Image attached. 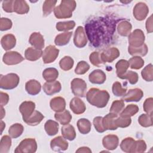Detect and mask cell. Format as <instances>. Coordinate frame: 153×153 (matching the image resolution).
Returning <instances> with one entry per match:
<instances>
[{
	"label": "cell",
	"instance_id": "cell-1",
	"mask_svg": "<svg viewBox=\"0 0 153 153\" xmlns=\"http://www.w3.org/2000/svg\"><path fill=\"white\" fill-rule=\"evenodd\" d=\"M122 20L110 16L88 19L85 24V30L90 45L96 48L109 45L113 40L117 24Z\"/></svg>",
	"mask_w": 153,
	"mask_h": 153
},
{
	"label": "cell",
	"instance_id": "cell-2",
	"mask_svg": "<svg viewBox=\"0 0 153 153\" xmlns=\"http://www.w3.org/2000/svg\"><path fill=\"white\" fill-rule=\"evenodd\" d=\"M109 98V94L106 90H100L97 88H90L86 94V99L88 102L99 108L105 107Z\"/></svg>",
	"mask_w": 153,
	"mask_h": 153
},
{
	"label": "cell",
	"instance_id": "cell-3",
	"mask_svg": "<svg viewBox=\"0 0 153 153\" xmlns=\"http://www.w3.org/2000/svg\"><path fill=\"white\" fill-rule=\"evenodd\" d=\"M76 2L74 0H62L59 5L54 9V14L57 19H68L72 16V12L76 8Z\"/></svg>",
	"mask_w": 153,
	"mask_h": 153
},
{
	"label": "cell",
	"instance_id": "cell-4",
	"mask_svg": "<svg viewBox=\"0 0 153 153\" xmlns=\"http://www.w3.org/2000/svg\"><path fill=\"white\" fill-rule=\"evenodd\" d=\"M20 82L19 76L14 73L1 75L0 87L4 90H11L16 88Z\"/></svg>",
	"mask_w": 153,
	"mask_h": 153
},
{
	"label": "cell",
	"instance_id": "cell-5",
	"mask_svg": "<svg viewBox=\"0 0 153 153\" xmlns=\"http://www.w3.org/2000/svg\"><path fill=\"white\" fill-rule=\"evenodd\" d=\"M37 143L34 138L22 140L14 150L15 153H33L36 151Z\"/></svg>",
	"mask_w": 153,
	"mask_h": 153
},
{
	"label": "cell",
	"instance_id": "cell-6",
	"mask_svg": "<svg viewBox=\"0 0 153 153\" xmlns=\"http://www.w3.org/2000/svg\"><path fill=\"white\" fill-rule=\"evenodd\" d=\"M71 88L73 94L78 97H84L87 94V84L81 78H74L71 82Z\"/></svg>",
	"mask_w": 153,
	"mask_h": 153
},
{
	"label": "cell",
	"instance_id": "cell-7",
	"mask_svg": "<svg viewBox=\"0 0 153 153\" xmlns=\"http://www.w3.org/2000/svg\"><path fill=\"white\" fill-rule=\"evenodd\" d=\"M145 36L143 32L139 29H135L128 35V41L129 46L139 47L144 44Z\"/></svg>",
	"mask_w": 153,
	"mask_h": 153
},
{
	"label": "cell",
	"instance_id": "cell-8",
	"mask_svg": "<svg viewBox=\"0 0 153 153\" xmlns=\"http://www.w3.org/2000/svg\"><path fill=\"white\" fill-rule=\"evenodd\" d=\"M59 54V50L54 45H50L47 46L42 54V60L45 64L51 63L53 62L58 57Z\"/></svg>",
	"mask_w": 153,
	"mask_h": 153
},
{
	"label": "cell",
	"instance_id": "cell-9",
	"mask_svg": "<svg viewBox=\"0 0 153 153\" xmlns=\"http://www.w3.org/2000/svg\"><path fill=\"white\" fill-rule=\"evenodd\" d=\"M149 13V8L148 5L142 2L137 3L133 8V14L134 18L139 21L145 19Z\"/></svg>",
	"mask_w": 153,
	"mask_h": 153
},
{
	"label": "cell",
	"instance_id": "cell-10",
	"mask_svg": "<svg viewBox=\"0 0 153 153\" xmlns=\"http://www.w3.org/2000/svg\"><path fill=\"white\" fill-rule=\"evenodd\" d=\"M24 57L18 52L14 51L6 52L2 58L4 63L7 65H14L21 63Z\"/></svg>",
	"mask_w": 153,
	"mask_h": 153
},
{
	"label": "cell",
	"instance_id": "cell-11",
	"mask_svg": "<svg viewBox=\"0 0 153 153\" xmlns=\"http://www.w3.org/2000/svg\"><path fill=\"white\" fill-rule=\"evenodd\" d=\"M120 51L116 47L106 48L100 54V57L103 63H111L120 56Z\"/></svg>",
	"mask_w": 153,
	"mask_h": 153
},
{
	"label": "cell",
	"instance_id": "cell-12",
	"mask_svg": "<svg viewBox=\"0 0 153 153\" xmlns=\"http://www.w3.org/2000/svg\"><path fill=\"white\" fill-rule=\"evenodd\" d=\"M74 43L78 48H83L87 45V38L82 26H78L76 29L74 37Z\"/></svg>",
	"mask_w": 153,
	"mask_h": 153
},
{
	"label": "cell",
	"instance_id": "cell-13",
	"mask_svg": "<svg viewBox=\"0 0 153 153\" xmlns=\"http://www.w3.org/2000/svg\"><path fill=\"white\" fill-rule=\"evenodd\" d=\"M35 103L32 101H25L19 106V111L22 115L23 121L27 120L35 111Z\"/></svg>",
	"mask_w": 153,
	"mask_h": 153
},
{
	"label": "cell",
	"instance_id": "cell-14",
	"mask_svg": "<svg viewBox=\"0 0 153 153\" xmlns=\"http://www.w3.org/2000/svg\"><path fill=\"white\" fill-rule=\"evenodd\" d=\"M143 96V91L138 88L130 89L127 93L123 96L122 100L127 102H139Z\"/></svg>",
	"mask_w": 153,
	"mask_h": 153
},
{
	"label": "cell",
	"instance_id": "cell-15",
	"mask_svg": "<svg viewBox=\"0 0 153 153\" xmlns=\"http://www.w3.org/2000/svg\"><path fill=\"white\" fill-rule=\"evenodd\" d=\"M68 142L60 136L54 137L50 142V147L54 151H65L68 149Z\"/></svg>",
	"mask_w": 153,
	"mask_h": 153
},
{
	"label": "cell",
	"instance_id": "cell-16",
	"mask_svg": "<svg viewBox=\"0 0 153 153\" xmlns=\"http://www.w3.org/2000/svg\"><path fill=\"white\" fill-rule=\"evenodd\" d=\"M69 106L72 112L77 115L84 113L86 110V106L84 102L77 97H75L71 99Z\"/></svg>",
	"mask_w": 153,
	"mask_h": 153
},
{
	"label": "cell",
	"instance_id": "cell-17",
	"mask_svg": "<svg viewBox=\"0 0 153 153\" xmlns=\"http://www.w3.org/2000/svg\"><path fill=\"white\" fill-rule=\"evenodd\" d=\"M119 139L117 135L108 134L102 139V144L105 148L108 150H114L118 146Z\"/></svg>",
	"mask_w": 153,
	"mask_h": 153
},
{
	"label": "cell",
	"instance_id": "cell-18",
	"mask_svg": "<svg viewBox=\"0 0 153 153\" xmlns=\"http://www.w3.org/2000/svg\"><path fill=\"white\" fill-rule=\"evenodd\" d=\"M117 117L118 115L109 112L103 117L102 123L106 130H115L118 128V127L115 124V120Z\"/></svg>",
	"mask_w": 153,
	"mask_h": 153
},
{
	"label": "cell",
	"instance_id": "cell-19",
	"mask_svg": "<svg viewBox=\"0 0 153 153\" xmlns=\"http://www.w3.org/2000/svg\"><path fill=\"white\" fill-rule=\"evenodd\" d=\"M61 89V84L58 81L46 82L43 85V90L44 93L48 96H51L55 93L60 92Z\"/></svg>",
	"mask_w": 153,
	"mask_h": 153
},
{
	"label": "cell",
	"instance_id": "cell-20",
	"mask_svg": "<svg viewBox=\"0 0 153 153\" xmlns=\"http://www.w3.org/2000/svg\"><path fill=\"white\" fill-rule=\"evenodd\" d=\"M89 81L96 84H102L105 82L106 79L105 73L100 69H95L88 76Z\"/></svg>",
	"mask_w": 153,
	"mask_h": 153
},
{
	"label": "cell",
	"instance_id": "cell-21",
	"mask_svg": "<svg viewBox=\"0 0 153 153\" xmlns=\"http://www.w3.org/2000/svg\"><path fill=\"white\" fill-rule=\"evenodd\" d=\"M29 42L35 48L42 50L44 47V39L39 32L32 33L29 37Z\"/></svg>",
	"mask_w": 153,
	"mask_h": 153
},
{
	"label": "cell",
	"instance_id": "cell-22",
	"mask_svg": "<svg viewBox=\"0 0 153 153\" xmlns=\"http://www.w3.org/2000/svg\"><path fill=\"white\" fill-rule=\"evenodd\" d=\"M1 44L4 50H10L16 46V38L14 35L11 33L5 35L1 38Z\"/></svg>",
	"mask_w": 153,
	"mask_h": 153
},
{
	"label": "cell",
	"instance_id": "cell-23",
	"mask_svg": "<svg viewBox=\"0 0 153 153\" xmlns=\"http://www.w3.org/2000/svg\"><path fill=\"white\" fill-rule=\"evenodd\" d=\"M25 89L29 94L35 96L41 91V85L38 81L35 79H30L26 82L25 84Z\"/></svg>",
	"mask_w": 153,
	"mask_h": 153
},
{
	"label": "cell",
	"instance_id": "cell-24",
	"mask_svg": "<svg viewBox=\"0 0 153 153\" xmlns=\"http://www.w3.org/2000/svg\"><path fill=\"white\" fill-rule=\"evenodd\" d=\"M50 105L52 110L56 112H59L65 109L66 102L63 97L57 96L51 99Z\"/></svg>",
	"mask_w": 153,
	"mask_h": 153
},
{
	"label": "cell",
	"instance_id": "cell-25",
	"mask_svg": "<svg viewBox=\"0 0 153 153\" xmlns=\"http://www.w3.org/2000/svg\"><path fill=\"white\" fill-rule=\"evenodd\" d=\"M43 54L42 50H39L33 47L27 48L25 52V57L29 61H36L38 60Z\"/></svg>",
	"mask_w": 153,
	"mask_h": 153
},
{
	"label": "cell",
	"instance_id": "cell-26",
	"mask_svg": "<svg viewBox=\"0 0 153 153\" xmlns=\"http://www.w3.org/2000/svg\"><path fill=\"white\" fill-rule=\"evenodd\" d=\"M117 32L123 36H127L130 35L132 29L131 24L126 20H122L118 23Z\"/></svg>",
	"mask_w": 153,
	"mask_h": 153
},
{
	"label": "cell",
	"instance_id": "cell-27",
	"mask_svg": "<svg viewBox=\"0 0 153 153\" xmlns=\"http://www.w3.org/2000/svg\"><path fill=\"white\" fill-rule=\"evenodd\" d=\"M54 118L62 125H66L71 122L72 120V115L69 111L65 109L63 111L56 112Z\"/></svg>",
	"mask_w": 153,
	"mask_h": 153
},
{
	"label": "cell",
	"instance_id": "cell-28",
	"mask_svg": "<svg viewBox=\"0 0 153 153\" xmlns=\"http://www.w3.org/2000/svg\"><path fill=\"white\" fill-rule=\"evenodd\" d=\"M59 123L52 120H47L44 124V129L47 134L50 136L56 135L59 131Z\"/></svg>",
	"mask_w": 153,
	"mask_h": 153
},
{
	"label": "cell",
	"instance_id": "cell-29",
	"mask_svg": "<svg viewBox=\"0 0 153 153\" xmlns=\"http://www.w3.org/2000/svg\"><path fill=\"white\" fill-rule=\"evenodd\" d=\"M63 137L69 140H74L76 137V132L74 127L71 124L64 125L61 129Z\"/></svg>",
	"mask_w": 153,
	"mask_h": 153
},
{
	"label": "cell",
	"instance_id": "cell-30",
	"mask_svg": "<svg viewBox=\"0 0 153 153\" xmlns=\"http://www.w3.org/2000/svg\"><path fill=\"white\" fill-rule=\"evenodd\" d=\"M29 6L25 1L14 0V11L19 14H25L29 12Z\"/></svg>",
	"mask_w": 153,
	"mask_h": 153
},
{
	"label": "cell",
	"instance_id": "cell-31",
	"mask_svg": "<svg viewBox=\"0 0 153 153\" xmlns=\"http://www.w3.org/2000/svg\"><path fill=\"white\" fill-rule=\"evenodd\" d=\"M72 35V32H65L57 35L54 39V43L57 46H63L68 44Z\"/></svg>",
	"mask_w": 153,
	"mask_h": 153
},
{
	"label": "cell",
	"instance_id": "cell-32",
	"mask_svg": "<svg viewBox=\"0 0 153 153\" xmlns=\"http://www.w3.org/2000/svg\"><path fill=\"white\" fill-rule=\"evenodd\" d=\"M59 72L54 68H48L42 72V77L47 82L56 81L58 78Z\"/></svg>",
	"mask_w": 153,
	"mask_h": 153
},
{
	"label": "cell",
	"instance_id": "cell-33",
	"mask_svg": "<svg viewBox=\"0 0 153 153\" xmlns=\"http://www.w3.org/2000/svg\"><path fill=\"white\" fill-rule=\"evenodd\" d=\"M148 51V48L145 44L139 47H133L128 46V53L134 56H145L147 54Z\"/></svg>",
	"mask_w": 153,
	"mask_h": 153
},
{
	"label": "cell",
	"instance_id": "cell-34",
	"mask_svg": "<svg viewBox=\"0 0 153 153\" xmlns=\"http://www.w3.org/2000/svg\"><path fill=\"white\" fill-rule=\"evenodd\" d=\"M44 115L38 111H35L24 122L29 126H35L39 124L44 119Z\"/></svg>",
	"mask_w": 153,
	"mask_h": 153
},
{
	"label": "cell",
	"instance_id": "cell-35",
	"mask_svg": "<svg viewBox=\"0 0 153 153\" xmlns=\"http://www.w3.org/2000/svg\"><path fill=\"white\" fill-rule=\"evenodd\" d=\"M135 140L131 137H128L123 139L120 143V148L121 150L125 152L133 153Z\"/></svg>",
	"mask_w": 153,
	"mask_h": 153
},
{
	"label": "cell",
	"instance_id": "cell-36",
	"mask_svg": "<svg viewBox=\"0 0 153 153\" xmlns=\"http://www.w3.org/2000/svg\"><path fill=\"white\" fill-rule=\"evenodd\" d=\"M77 127L81 134H85L90 131L91 124L88 119L81 118L77 121Z\"/></svg>",
	"mask_w": 153,
	"mask_h": 153
},
{
	"label": "cell",
	"instance_id": "cell-37",
	"mask_svg": "<svg viewBox=\"0 0 153 153\" xmlns=\"http://www.w3.org/2000/svg\"><path fill=\"white\" fill-rule=\"evenodd\" d=\"M24 130V127L20 123H15L11 126L8 129V134L12 138L16 139L22 135Z\"/></svg>",
	"mask_w": 153,
	"mask_h": 153
},
{
	"label": "cell",
	"instance_id": "cell-38",
	"mask_svg": "<svg viewBox=\"0 0 153 153\" xmlns=\"http://www.w3.org/2000/svg\"><path fill=\"white\" fill-rule=\"evenodd\" d=\"M129 63L127 60L121 59L115 65L116 74L118 77L125 74L129 68Z\"/></svg>",
	"mask_w": 153,
	"mask_h": 153
},
{
	"label": "cell",
	"instance_id": "cell-39",
	"mask_svg": "<svg viewBox=\"0 0 153 153\" xmlns=\"http://www.w3.org/2000/svg\"><path fill=\"white\" fill-rule=\"evenodd\" d=\"M139 111V107L134 104L127 105L120 114V116L131 117L137 114Z\"/></svg>",
	"mask_w": 153,
	"mask_h": 153
},
{
	"label": "cell",
	"instance_id": "cell-40",
	"mask_svg": "<svg viewBox=\"0 0 153 153\" xmlns=\"http://www.w3.org/2000/svg\"><path fill=\"white\" fill-rule=\"evenodd\" d=\"M139 124L143 127H148L152 126V114H143L138 118Z\"/></svg>",
	"mask_w": 153,
	"mask_h": 153
},
{
	"label": "cell",
	"instance_id": "cell-41",
	"mask_svg": "<svg viewBox=\"0 0 153 153\" xmlns=\"http://www.w3.org/2000/svg\"><path fill=\"white\" fill-rule=\"evenodd\" d=\"M57 1L54 0H46L44 2L42 5V13L44 16L46 17L50 15L53 10L55 8Z\"/></svg>",
	"mask_w": 153,
	"mask_h": 153
},
{
	"label": "cell",
	"instance_id": "cell-42",
	"mask_svg": "<svg viewBox=\"0 0 153 153\" xmlns=\"http://www.w3.org/2000/svg\"><path fill=\"white\" fill-rule=\"evenodd\" d=\"M11 146V137L8 135H4L2 137L0 142V152L7 153Z\"/></svg>",
	"mask_w": 153,
	"mask_h": 153
},
{
	"label": "cell",
	"instance_id": "cell-43",
	"mask_svg": "<svg viewBox=\"0 0 153 153\" xmlns=\"http://www.w3.org/2000/svg\"><path fill=\"white\" fill-rule=\"evenodd\" d=\"M74 59L70 56H66L63 57L59 62V66L60 68L65 71H69L74 66Z\"/></svg>",
	"mask_w": 153,
	"mask_h": 153
},
{
	"label": "cell",
	"instance_id": "cell-44",
	"mask_svg": "<svg viewBox=\"0 0 153 153\" xmlns=\"http://www.w3.org/2000/svg\"><path fill=\"white\" fill-rule=\"evenodd\" d=\"M75 26V22L73 20L67 22H59L56 23V27L59 31H66L72 30Z\"/></svg>",
	"mask_w": 153,
	"mask_h": 153
},
{
	"label": "cell",
	"instance_id": "cell-45",
	"mask_svg": "<svg viewBox=\"0 0 153 153\" xmlns=\"http://www.w3.org/2000/svg\"><path fill=\"white\" fill-rule=\"evenodd\" d=\"M118 78L121 79H127L130 84L134 85L136 84L139 79V76L138 74L134 71H127L125 74L121 75Z\"/></svg>",
	"mask_w": 153,
	"mask_h": 153
},
{
	"label": "cell",
	"instance_id": "cell-46",
	"mask_svg": "<svg viewBox=\"0 0 153 153\" xmlns=\"http://www.w3.org/2000/svg\"><path fill=\"white\" fill-rule=\"evenodd\" d=\"M141 75L142 78L148 82H151L153 80V70L151 63L146 65L142 71Z\"/></svg>",
	"mask_w": 153,
	"mask_h": 153
},
{
	"label": "cell",
	"instance_id": "cell-47",
	"mask_svg": "<svg viewBox=\"0 0 153 153\" xmlns=\"http://www.w3.org/2000/svg\"><path fill=\"white\" fill-rule=\"evenodd\" d=\"M124 102L123 100H117L112 102L111 108H110V112L115 114L117 115L120 114L121 112L124 108Z\"/></svg>",
	"mask_w": 153,
	"mask_h": 153
},
{
	"label": "cell",
	"instance_id": "cell-48",
	"mask_svg": "<svg viewBox=\"0 0 153 153\" xmlns=\"http://www.w3.org/2000/svg\"><path fill=\"white\" fill-rule=\"evenodd\" d=\"M128 62L130 68L133 69H139L144 65L143 59L139 56H134L130 58Z\"/></svg>",
	"mask_w": 153,
	"mask_h": 153
},
{
	"label": "cell",
	"instance_id": "cell-49",
	"mask_svg": "<svg viewBox=\"0 0 153 153\" xmlns=\"http://www.w3.org/2000/svg\"><path fill=\"white\" fill-rule=\"evenodd\" d=\"M112 90L113 94L117 97H122L127 93V88H123L121 84L118 81L114 82Z\"/></svg>",
	"mask_w": 153,
	"mask_h": 153
},
{
	"label": "cell",
	"instance_id": "cell-50",
	"mask_svg": "<svg viewBox=\"0 0 153 153\" xmlns=\"http://www.w3.org/2000/svg\"><path fill=\"white\" fill-rule=\"evenodd\" d=\"M131 117L120 116L117 117L115 120V124L118 127L126 128L131 124Z\"/></svg>",
	"mask_w": 153,
	"mask_h": 153
},
{
	"label": "cell",
	"instance_id": "cell-51",
	"mask_svg": "<svg viewBox=\"0 0 153 153\" xmlns=\"http://www.w3.org/2000/svg\"><path fill=\"white\" fill-rule=\"evenodd\" d=\"M90 69V65L85 61H80L78 63L75 72L78 75H83L85 74Z\"/></svg>",
	"mask_w": 153,
	"mask_h": 153
},
{
	"label": "cell",
	"instance_id": "cell-52",
	"mask_svg": "<svg viewBox=\"0 0 153 153\" xmlns=\"http://www.w3.org/2000/svg\"><path fill=\"white\" fill-rule=\"evenodd\" d=\"M89 60L92 65L99 67L103 62H102L100 57V54L97 51H94L90 54Z\"/></svg>",
	"mask_w": 153,
	"mask_h": 153
},
{
	"label": "cell",
	"instance_id": "cell-53",
	"mask_svg": "<svg viewBox=\"0 0 153 153\" xmlns=\"http://www.w3.org/2000/svg\"><path fill=\"white\" fill-rule=\"evenodd\" d=\"M146 144L143 140H135L133 153L143 152L146 151Z\"/></svg>",
	"mask_w": 153,
	"mask_h": 153
},
{
	"label": "cell",
	"instance_id": "cell-54",
	"mask_svg": "<svg viewBox=\"0 0 153 153\" xmlns=\"http://www.w3.org/2000/svg\"><path fill=\"white\" fill-rule=\"evenodd\" d=\"M13 23L12 21L5 17H2L0 19V30L1 31L7 30L10 29L12 27Z\"/></svg>",
	"mask_w": 153,
	"mask_h": 153
},
{
	"label": "cell",
	"instance_id": "cell-55",
	"mask_svg": "<svg viewBox=\"0 0 153 153\" xmlns=\"http://www.w3.org/2000/svg\"><path fill=\"white\" fill-rule=\"evenodd\" d=\"M103 117H96L93 119V124L96 131L99 133H103L106 131L102 123Z\"/></svg>",
	"mask_w": 153,
	"mask_h": 153
},
{
	"label": "cell",
	"instance_id": "cell-56",
	"mask_svg": "<svg viewBox=\"0 0 153 153\" xmlns=\"http://www.w3.org/2000/svg\"><path fill=\"white\" fill-rule=\"evenodd\" d=\"M143 110L148 114H152L153 110V99L152 97L147 98L143 105Z\"/></svg>",
	"mask_w": 153,
	"mask_h": 153
},
{
	"label": "cell",
	"instance_id": "cell-57",
	"mask_svg": "<svg viewBox=\"0 0 153 153\" xmlns=\"http://www.w3.org/2000/svg\"><path fill=\"white\" fill-rule=\"evenodd\" d=\"M14 2L13 0L4 1L2 2V8L7 13L14 12Z\"/></svg>",
	"mask_w": 153,
	"mask_h": 153
},
{
	"label": "cell",
	"instance_id": "cell-58",
	"mask_svg": "<svg viewBox=\"0 0 153 153\" xmlns=\"http://www.w3.org/2000/svg\"><path fill=\"white\" fill-rule=\"evenodd\" d=\"M0 97H1V106L3 107L4 106H5L8 103L9 101V96L7 93L1 91Z\"/></svg>",
	"mask_w": 153,
	"mask_h": 153
},
{
	"label": "cell",
	"instance_id": "cell-59",
	"mask_svg": "<svg viewBox=\"0 0 153 153\" xmlns=\"http://www.w3.org/2000/svg\"><path fill=\"white\" fill-rule=\"evenodd\" d=\"M152 16L151 15L146 22V29L148 33H152L153 31L152 28Z\"/></svg>",
	"mask_w": 153,
	"mask_h": 153
},
{
	"label": "cell",
	"instance_id": "cell-60",
	"mask_svg": "<svg viewBox=\"0 0 153 153\" xmlns=\"http://www.w3.org/2000/svg\"><path fill=\"white\" fill-rule=\"evenodd\" d=\"M76 152H91V149L86 146H82V147H80L76 151Z\"/></svg>",
	"mask_w": 153,
	"mask_h": 153
},
{
	"label": "cell",
	"instance_id": "cell-61",
	"mask_svg": "<svg viewBox=\"0 0 153 153\" xmlns=\"http://www.w3.org/2000/svg\"><path fill=\"white\" fill-rule=\"evenodd\" d=\"M5 110L4 109L3 107L1 106V120L3 118V117L5 116Z\"/></svg>",
	"mask_w": 153,
	"mask_h": 153
},
{
	"label": "cell",
	"instance_id": "cell-62",
	"mask_svg": "<svg viewBox=\"0 0 153 153\" xmlns=\"http://www.w3.org/2000/svg\"><path fill=\"white\" fill-rule=\"evenodd\" d=\"M5 127V124L1 120V133H2V131L4 130V128Z\"/></svg>",
	"mask_w": 153,
	"mask_h": 153
}]
</instances>
